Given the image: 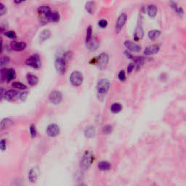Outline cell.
<instances>
[{"label": "cell", "instance_id": "7a4b0ae2", "mask_svg": "<svg viewBox=\"0 0 186 186\" xmlns=\"http://www.w3.org/2000/svg\"><path fill=\"white\" fill-rule=\"evenodd\" d=\"M26 63L27 65L32 67L35 69H39L42 65L40 56L37 54H33L26 60Z\"/></svg>", "mask_w": 186, "mask_h": 186}, {"label": "cell", "instance_id": "f546056e", "mask_svg": "<svg viewBox=\"0 0 186 186\" xmlns=\"http://www.w3.org/2000/svg\"><path fill=\"white\" fill-rule=\"evenodd\" d=\"M171 7L173 8V10H175L178 14L179 15L183 14V10L182 7L178 6L175 2H171Z\"/></svg>", "mask_w": 186, "mask_h": 186}, {"label": "cell", "instance_id": "5bb4252c", "mask_svg": "<svg viewBox=\"0 0 186 186\" xmlns=\"http://www.w3.org/2000/svg\"><path fill=\"white\" fill-rule=\"evenodd\" d=\"M87 49L90 51H95L100 46V42L96 37H93L89 42H86Z\"/></svg>", "mask_w": 186, "mask_h": 186}, {"label": "cell", "instance_id": "8d00e7d4", "mask_svg": "<svg viewBox=\"0 0 186 186\" xmlns=\"http://www.w3.org/2000/svg\"><path fill=\"white\" fill-rule=\"evenodd\" d=\"M4 35L7 37L10 38V39H15L16 38V33H15L13 31H7L4 33Z\"/></svg>", "mask_w": 186, "mask_h": 186}, {"label": "cell", "instance_id": "7402d4cb", "mask_svg": "<svg viewBox=\"0 0 186 186\" xmlns=\"http://www.w3.org/2000/svg\"><path fill=\"white\" fill-rule=\"evenodd\" d=\"M27 81L28 83L29 84L30 86H36L38 82H39V79H38L37 77H36L35 75L31 74H29L27 75Z\"/></svg>", "mask_w": 186, "mask_h": 186}, {"label": "cell", "instance_id": "4fadbf2b", "mask_svg": "<svg viewBox=\"0 0 186 186\" xmlns=\"http://www.w3.org/2000/svg\"><path fill=\"white\" fill-rule=\"evenodd\" d=\"M60 19H61V15L57 11H52V10H51L45 17L46 21H50L52 23H57L59 21Z\"/></svg>", "mask_w": 186, "mask_h": 186}, {"label": "cell", "instance_id": "d6986e66", "mask_svg": "<svg viewBox=\"0 0 186 186\" xmlns=\"http://www.w3.org/2000/svg\"><path fill=\"white\" fill-rule=\"evenodd\" d=\"M143 35H144V31H143V27L141 26H137L134 33V39L135 41H139L143 39Z\"/></svg>", "mask_w": 186, "mask_h": 186}, {"label": "cell", "instance_id": "4dcf8cb0", "mask_svg": "<svg viewBox=\"0 0 186 186\" xmlns=\"http://www.w3.org/2000/svg\"><path fill=\"white\" fill-rule=\"evenodd\" d=\"M93 38V29L92 26H90L87 29V35H86V42H89Z\"/></svg>", "mask_w": 186, "mask_h": 186}, {"label": "cell", "instance_id": "ab89813d", "mask_svg": "<svg viewBox=\"0 0 186 186\" xmlns=\"http://www.w3.org/2000/svg\"><path fill=\"white\" fill-rule=\"evenodd\" d=\"M134 67H135V65H134V63L129 64L128 66H127V74H131V73L133 71V70H134Z\"/></svg>", "mask_w": 186, "mask_h": 186}, {"label": "cell", "instance_id": "d590c367", "mask_svg": "<svg viewBox=\"0 0 186 186\" xmlns=\"http://www.w3.org/2000/svg\"><path fill=\"white\" fill-rule=\"evenodd\" d=\"M10 63V58L7 56H4L1 58V65H5Z\"/></svg>", "mask_w": 186, "mask_h": 186}, {"label": "cell", "instance_id": "484cf974", "mask_svg": "<svg viewBox=\"0 0 186 186\" xmlns=\"http://www.w3.org/2000/svg\"><path fill=\"white\" fill-rule=\"evenodd\" d=\"M51 36V32L49 30H44L39 34V39H40L41 42H45L46 40H47Z\"/></svg>", "mask_w": 186, "mask_h": 186}, {"label": "cell", "instance_id": "ba28073f", "mask_svg": "<svg viewBox=\"0 0 186 186\" xmlns=\"http://www.w3.org/2000/svg\"><path fill=\"white\" fill-rule=\"evenodd\" d=\"M127 20V15L126 13H121L119 16H118V19H117L116 23L115 26V31L116 33H118L121 31L122 28L124 27L125 25L126 22Z\"/></svg>", "mask_w": 186, "mask_h": 186}, {"label": "cell", "instance_id": "d4e9b609", "mask_svg": "<svg viewBox=\"0 0 186 186\" xmlns=\"http://www.w3.org/2000/svg\"><path fill=\"white\" fill-rule=\"evenodd\" d=\"M161 35V31L159 30H151L148 32V36L149 39L150 40L153 41V40H156V39L160 36Z\"/></svg>", "mask_w": 186, "mask_h": 186}, {"label": "cell", "instance_id": "603a6c76", "mask_svg": "<svg viewBox=\"0 0 186 186\" xmlns=\"http://www.w3.org/2000/svg\"><path fill=\"white\" fill-rule=\"evenodd\" d=\"M98 166V169L101 171L109 170L111 167L109 162H106V161H102V162H99Z\"/></svg>", "mask_w": 186, "mask_h": 186}, {"label": "cell", "instance_id": "4316f807", "mask_svg": "<svg viewBox=\"0 0 186 186\" xmlns=\"http://www.w3.org/2000/svg\"><path fill=\"white\" fill-rule=\"evenodd\" d=\"M28 178H29V180L31 183L36 182V180H37V172H36V170L34 168H32V169H31V170L29 171Z\"/></svg>", "mask_w": 186, "mask_h": 186}, {"label": "cell", "instance_id": "2e32d148", "mask_svg": "<svg viewBox=\"0 0 186 186\" xmlns=\"http://www.w3.org/2000/svg\"><path fill=\"white\" fill-rule=\"evenodd\" d=\"M10 46H11V48L15 51H22L23 49H25L27 47V45H26L25 42H17V41H13L10 44Z\"/></svg>", "mask_w": 186, "mask_h": 186}, {"label": "cell", "instance_id": "44dd1931", "mask_svg": "<svg viewBox=\"0 0 186 186\" xmlns=\"http://www.w3.org/2000/svg\"><path fill=\"white\" fill-rule=\"evenodd\" d=\"M85 10L90 14H93L96 10V4L93 1H89L85 4Z\"/></svg>", "mask_w": 186, "mask_h": 186}, {"label": "cell", "instance_id": "d6a6232c", "mask_svg": "<svg viewBox=\"0 0 186 186\" xmlns=\"http://www.w3.org/2000/svg\"><path fill=\"white\" fill-rule=\"evenodd\" d=\"M113 127L111 125H106L102 128V132L105 134H109L112 132Z\"/></svg>", "mask_w": 186, "mask_h": 186}, {"label": "cell", "instance_id": "ffe728a7", "mask_svg": "<svg viewBox=\"0 0 186 186\" xmlns=\"http://www.w3.org/2000/svg\"><path fill=\"white\" fill-rule=\"evenodd\" d=\"M157 7L155 4H149L147 7V13L150 17H155L157 15Z\"/></svg>", "mask_w": 186, "mask_h": 186}, {"label": "cell", "instance_id": "8992f818", "mask_svg": "<svg viewBox=\"0 0 186 186\" xmlns=\"http://www.w3.org/2000/svg\"><path fill=\"white\" fill-rule=\"evenodd\" d=\"M15 71L13 68H1V81L4 82L7 80V82H10L15 78Z\"/></svg>", "mask_w": 186, "mask_h": 186}, {"label": "cell", "instance_id": "74e56055", "mask_svg": "<svg viewBox=\"0 0 186 186\" xmlns=\"http://www.w3.org/2000/svg\"><path fill=\"white\" fill-rule=\"evenodd\" d=\"M6 13H7V7L4 4L1 3V4H0V15L3 16L4 14H6Z\"/></svg>", "mask_w": 186, "mask_h": 186}, {"label": "cell", "instance_id": "7bdbcfd3", "mask_svg": "<svg viewBox=\"0 0 186 186\" xmlns=\"http://www.w3.org/2000/svg\"><path fill=\"white\" fill-rule=\"evenodd\" d=\"M26 0H14L15 3H16V4H20V3L23 2V1H25Z\"/></svg>", "mask_w": 186, "mask_h": 186}, {"label": "cell", "instance_id": "9c48e42d", "mask_svg": "<svg viewBox=\"0 0 186 186\" xmlns=\"http://www.w3.org/2000/svg\"><path fill=\"white\" fill-rule=\"evenodd\" d=\"M63 96L61 92L58 91V90H55L52 91V93L49 94V100L52 104L54 105H58L60 102L62 101Z\"/></svg>", "mask_w": 186, "mask_h": 186}, {"label": "cell", "instance_id": "52a82bcc", "mask_svg": "<svg viewBox=\"0 0 186 186\" xmlns=\"http://www.w3.org/2000/svg\"><path fill=\"white\" fill-rule=\"evenodd\" d=\"M108 61H109L108 55L106 53H105V52H102V53H101L96 58L95 63L97 64L98 68H100V69H104L107 66V65H108Z\"/></svg>", "mask_w": 186, "mask_h": 186}, {"label": "cell", "instance_id": "e575fe53", "mask_svg": "<svg viewBox=\"0 0 186 186\" xmlns=\"http://www.w3.org/2000/svg\"><path fill=\"white\" fill-rule=\"evenodd\" d=\"M118 79L121 82H124L126 80V74H125V71L124 70H121L120 72L118 73Z\"/></svg>", "mask_w": 186, "mask_h": 186}, {"label": "cell", "instance_id": "3957f363", "mask_svg": "<svg viewBox=\"0 0 186 186\" xmlns=\"http://www.w3.org/2000/svg\"><path fill=\"white\" fill-rule=\"evenodd\" d=\"M94 161V156L90 152H85L84 155H83L82 158L81 159V162H80V166L82 169H87L90 168L91 166L92 163Z\"/></svg>", "mask_w": 186, "mask_h": 186}, {"label": "cell", "instance_id": "ac0fdd59", "mask_svg": "<svg viewBox=\"0 0 186 186\" xmlns=\"http://www.w3.org/2000/svg\"><path fill=\"white\" fill-rule=\"evenodd\" d=\"M50 11H51L50 7H49V6H47V5L41 6V7H39V9H38V13L39 14V15L42 16V17H43L42 18H44L45 20V17H46V16L47 15V14Z\"/></svg>", "mask_w": 186, "mask_h": 186}, {"label": "cell", "instance_id": "8fae6325", "mask_svg": "<svg viewBox=\"0 0 186 186\" xmlns=\"http://www.w3.org/2000/svg\"><path fill=\"white\" fill-rule=\"evenodd\" d=\"M20 93L17 92V90H7L4 93V98L6 100L8 101H13L15 100L19 99V97H20Z\"/></svg>", "mask_w": 186, "mask_h": 186}, {"label": "cell", "instance_id": "60d3db41", "mask_svg": "<svg viewBox=\"0 0 186 186\" xmlns=\"http://www.w3.org/2000/svg\"><path fill=\"white\" fill-rule=\"evenodd\" d=\"M0 148H1V150L2 151H4L6 149V140H1V142H0Z\"/></svg>", "mask_w": 186, "mask_h": 186}, {"label": "cell", "instance_id": "5b68a950", "mask_svg": "<svg viewBox=\"0 0 186 186\" xmlns=\"http://www.w3.org/2000/svg\"><path fill=\"white\" fill-rule=\"evenodd\" d=\"M110 88V82L106 79L99 80L97 84V90L100 95H105Z\"/></svg>", "mask_w": 186, "mask_h": 186}, {"label": "cell", "instance_id": "b9f144b4", "mask_svg": "<svg viewBox=\"0 0 186 186\" xmlns=\"http://www.w3.org/2000/svg\"><path fill=\"white\" fill-rule=\"evenodd\" d=\"M28 95V92H23V93H20V97H19V99L21 100H24L26 98Z\"/></svg>", "mask_w": 186, "mask_h": 186}, {"label": "cell", "instance_id": "f35d334b", "mask_svg": "<svg viewBox=\"0 0 186 186\" xmlns=\"http://www.w3.org/2000/svg\"><path fill=\"white\" fill-rule=\"evenodd\" d=\"M98 25H99V26L100 28L104 29V28H105L108 26V21L106 20H105V19H102V20H100L98 22Z\"/></svg>", "mask_w": 186, "mask_h": 186}, {"label": "cell", "instance_id": "83f0119b", "mask_svg": "<svg viewBox=\"0 0 186 186\" xmlns=\"http://www.w3.org/2000/svg\"><path fill=\"white\" fill-rule=\"evenodd\" d=\"M121 109H122V106H121V104L118 103V102H115L111 106V111L114 114L119 113L121 111Z\"/></svg>", "mask_w": 186, "mask_h": 186}, {"label": "cell", "instance_id": "277c9868", "mask_svg": "<svg viewBox=\"0 0 186 186\" xmlns=\"http://www.w3.org/2000/svg\"><path fill=\"white\" fill-rule=\"evenodd\" d=\"M69 81L71 84L74 87H79L83 82V76L79 71H73L69 77Z\"/></svg>", "mask_w": 186, "mask_h": 186}, {"label": "cell", "instance_id": "836d02e7", "mask_svg": "<svg viewBox=\"0 0 186 186\" xmlns=\"http://www.w3.org/2000/svg\"><path fill=\"white\" fill-rule=\"evenodd\" d=\"M29 130H30V134H31V136L32 138H33V137H36V133L37 132H36V127H35L34 124H31Z\"/></svg>", "mask_w": 186, "mask_h": 186}, {"label": "cell", "instance_id": "1f68e13d", "mask_svg": "<svg viewBox=\"0 0 186 186\" xmlns=\"http://www.w3.org/2000/svg\"><path fill=\"white\" fill-rule=\"evenodd\" d=\"M12 86H13L14 88L17 89V90H26V89L27 88L26 85H24V84H22V83H20V82L13 83Z\"/></svg>", "mask_w": 186, "mask_h": 186}, {"label": "cell", "instance_id": "f1b7e54d", "mask_svg": "<svg viewBox=\"0 0 186 186\" xmlns=\"http://www.w3.org/2000/svg\"><path fill=\"white\" fill-rule=\"evenodd\" d=\"M12 120H10V118H4V119L2 120L1 123V130H4L5 129H7L9 127H10L12 124Z\"/></svg>", "mask_w": 186, "mask_h": 186}, {"label": "cell", "instance_id": "e0dca14e", "mask_svg": "<svg viewBox=\"0 0 186 186\" xmlns=\"http://www.w3.org/2000/svg\"><path fill=\"white\" fill-rule=\"evenodd\" d=\"M84 134L87 138H93L96 134V130L93 126H89V127H86V129L84 130Z\"/></svg>", "mask_w": 186, "mask_h": 186}, {"label": "cell", "instance_id": "9a60e30c", "mask_svg": "<svg viewBox=\"0 0 186 186\" xmlns=\"http://www.w3.org/2000/svg\"><path fill=\"white\" fill-rule=\"evenodd\" d=\"M159 51V46L157 45H153L147 47L144 50V55H147V56H150V55H155V54L158 53Z\"/></svg>", "mask_w": 186, "mask_h": 186}, {"label": "cell", "instance_id": "7c38bea8", "mask_svg": "<svg viewBox=\"0 0 186 186\" xmlns=\"http://www.w3.org/2000/svg\"><path fill=\"white\" fill-rule=\"evenodd\" d=\"M124 46L127 49V50L130 51L132 52H139L141 51V47L137 44L134 43V42H131V41H126L124 42Z\"/></svg>", "mask_w": 186, "mask_h": 186}, {"label": "cell", "instance_id": "30bf717a", "mask_svg": "<svg viewBox=\"0 0 186 186\" xmlns=\"http://www.w3.org/2000/svg\"><path fill=\"white\" fill-rule=\"evenodd\" d=\"M46 132L48 136L51 137H55L58 136L60 133V128L56 124H51L48 125Z\"/></svg>", "mask_w": 186, "mask_h": 186}, {"label": "cell", "instance_id": "cb8c5ba5", "mask_svg": "<svg viewBox=\"0 0 186 186\" xmlns=\"http://www.w3.org/2000/svg\"><path fill=\"white\" fill-rule=\"evenodd\" d=\"M132 61H134V65H135L136 68L138 70L140 69V68H141L142 65H143L145 60L143 57H134Z\"/></svg>", "mask_w": 186, "mask_h": 186}, {"label": "cell", "instance_id": "6da1fadb", "mask_svg": "<svg viewBox=\"0 0 186 186\" xmlns=\"http://www.w3.org/2000/svg\"><path fill=\"white\" fill-rule=\"evenodd\" d=\"M55 67L57 71L59 74H63L66 71L67 67V58L66 56L58 57L55 61Z\"/></svg>", "mask_w": 186, "mask_h": 186}]
</instances>
